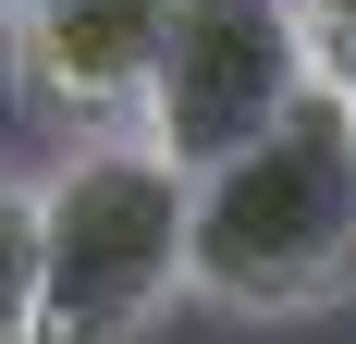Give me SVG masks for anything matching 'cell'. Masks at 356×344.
I'll return each mask as SVG.
<instances>
[{
    "label": "cell",
    "mask_w": 356,
    "mask_h": 344,
    "mask_svg": "<svg viewBox=\"0 0 356 344\" xmlns=\"http://www.w3.org/2000/svg\"><path fill=\"white\" fill-rule=\"evenodd\" d=\"M184 283L209 308H246V320L332 308L356 283V99L320 86L283 136H258L246 160L197 172Z\"/></svg>",
    "instance_id": "1"
},
{
    "label": "cell",
    "mask_w": 356,
    "mask_h": 344,
    "mask_svg": "<svg viewBox=\"0 0 356 344\" xmlns=\"http://www.w3.org/2000/svg\"><path fill=\"white\" fill-rule=\"evenodd\" d=\"M184 221H197V172H172L147 136H86L49 172V258L25 344H136L172 295H197Z\"/></svg>",
    "instance_id": "2"
},
{
    "label": "cell",
    "mask_w": 356,
    "mask_h": 344,
    "mask_svg": "<svg viewBox=\"0 0 356 344\" xmlns=\"http://www.w3.org/2000/svg\"><path fill=\"white\" fill-rule=\"evenodd\" d=\"M307 99H320V49H307L295 0H172V37H160L136 136L172 172H221L258 136H283Z\"/></svg>",
    "instance_id": "3"
},
{
    "label": "cell",
    "mask_w": 356,
    "mask_h": 344,
    "mask_svg": "<svg viewBox=\"0 0 356 344\" xmlns=\"http://www.w3.org/2000/svg\"><path fill=\"white\" fill-rule=\"evenodd\" d=\"M0 37H13V86L37 111H62L86 136H136L160 37H172V0H37Z\"/></svg>",
    "instance_id": "4"
},
{
    "label": "cell",
    "mask_w": 356,
    "mask_h": 344,
    "mask_svg": "<svg viewBox=\"0 0 356 344\" xmlns=\"http://www.w3.org/2000/svg\"><path fill=\"white\" fill-rule=\"evenodd\" d=\"M37 258H49V185L0 160V344H25L37 320Z\"/></svg>",
    "instance_id": "5"
},
{
    "label": "cell",
    "mask_w": 356,
    "mask_h": 344,
    "mask_svg": "<svg viewBox=\"0 0 356 344\" xmlns=\"http://www.w3.org/2000/svg\"><path fill=\"white\" fill-rule=\"evenodd\" d=\"M307 13V49H320V86L356 99V0H295Z\"/></svg>",
    "instance_id": "6"
},
{
    "label": "cell",
    "mask_w": 356,
    "mask_h": 344,
    "mask_svg": "<svg viewBox=\"0 0 356 344\" xmlns=\"http://www.w3.org/2000/svg\"><path fill=\"white\" fill-rule=\"evenodd\" d=\"M13 13H37V0H0V25H13Z\"/></svg>",
    "instance_id": "7"
}]
</instances>
